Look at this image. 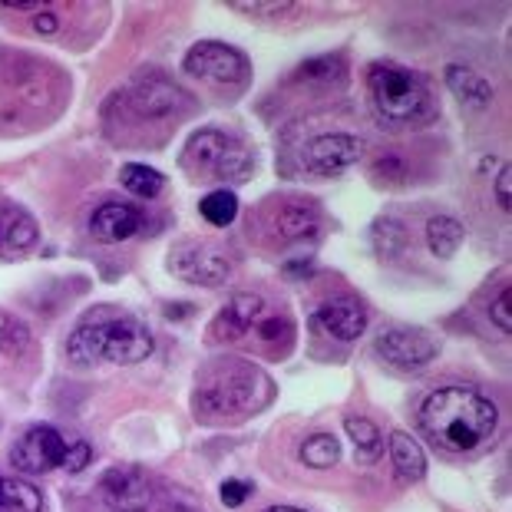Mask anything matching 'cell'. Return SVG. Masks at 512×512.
<instances>
[{"instance_id":"cell-13","label":"cell","mask_w":512,"mask_h":512,"mask_svg":"<svg viewBox=\"0 0 512 512\" xmlns=\"http://www.w3.org/2000/svg\"><path fill=\"white\" fill-rule=\"evenodd\" d=\"M265 314H268V304L261 294H235V298L215 314L209 334L215 341H242V337H248L258 328Z\"/></svg>"},{"instance_id":"cell-30","label":"cell","mask_w":512,"mask_h":512,"mask_svg":"<svg viewBox=\"0 0 512 512\" xmlns=\"http://www.w3.org/2000/svg\"><path fill=\"white\" fill-rule=\"evenodd\" d=\"M489 318H493V324L503 334H512V311H509V288L499 294V298L493 301V311H489Z\"/></svg>"},{"instance_id":"cell-32","label":"cell","mask_w":512,"mask_h":512,"mask_svg":"<svg viewBox=\"0 0 512 512\" xmlns=\"http://www.w3.org/2000/svg\"><path fill=\"white\" fill-rule=\"evenodd\" d=\"M57 27H60V20H57V14H50V10H40L37 14V20H34V30L37 34H57Z\"/></svg>"},{"instance_id":"cell-23","label":"cell","mask_w":512,"mask_h":512,"mask_svg":"<svg viewBox=\"0 0 512 512\" xmlns=\"http://www.w3.org/2000/svg\"><path fill=\"white\" fill-rule=\"evenodd\" d=\"M337 460H341V443L334 433H314L301 443V463L311 470H331Z\"/></svg>"},{"instance_id":"cell-27","label":"cell","mask_w":512,"mask_h":512,"mask_svg":"<svg viewBox=\"0 0 512 512\" xmlns=\"http://www.w3.org/2000/svg\"><path fill=\"white\" fill-rule=\"evenodd\" d=\"M232 10H238V14H248V17H288V14H298V4H291V0H255V4H245V0H232L228 4Z\"/></svg>"},{"instance_id":"cell-7","label":"cell","mask_w":512,"mask_h":512,"mask_svg":"<svg viewBox=\"0 0 512 512\" xmlns=\"http://www.w3.org/2000/svg\"><path fill=\"white\" fill-rule=\"evenodd\" d=\"M169 271L185 285L219 288L232 278V255L219 242H202V238H185L172 245Z\"/></svg>"},{"instance_id":"cell-11","label":"cell","mask_w":512,"mask_h":512,"mask_svg":"<svg viewBox=\"0 0 512 512\" xmlns=\"http://www.w3.org/2000/svg\"><path fill=\"white\" fill-rule=\"evenodd\" d=\"M364 156V143L351 133H324L304 146V169L314 176H341Z\"/></svg>"},{"instance_id":"cell-17","label":"cell","mask_w":512,"mask_h":512,"mask_svg":"<svg viewBox=\"0 0 512 512\" xmlns=\"http://www.w3.org/2000/svg\"><path fill=\"white\" fill-rule=\"evenodd\" d=\"M446 86L453 90L456 100L466 106H476V110H483V106L493 103V83H489L483 73L460 67V63H450V67H446Z\"/></svg>"},{"instance_id":"cell-4","label":"cell","mask_w":512,"mask_h":512,"mask_svg":"<svg viewBox=\"0 0 512 512\" xmlns=\"http://www.w3.org/2000/svg\"><path fill=\"white\" fill-rule=\"evenodd\" d=\"M367 93L377 119L387 126H420L437 113L430 86L400 63H374L367 70Z\"/></svg>"},{"instance_id":"cell-15","label":"cell","mask_w":512,"mask_h":512,"mask_svg":"<svg viewBox=\"0 0 512 512\" xmlns=\"http://www.w3.org/2000/svg\"><path fill=\"white\" fill-rule=\"evenodd\" d=\"M37 245V222L20 205L0 202V261H14Z\"/></svg>"},{"instance_id":"cell-1","label":"cell","mask_w":512,"mask_h":512,"mask_svg":"<svg viewBox=\"0 0 512 512\" xmlns=\"http://www.w3.org/2000/svg\"><path fill=\"white\" fill-rule=\"evenodd\" d=\"M275 400V380L252 361L222 357L195 377L192 410L202 423H235L255 417Z\"/></svg>"},{"instance_id":"cell-25","label":"cell","mask_w":512,"mask_h":512,"mask_svg":"<svg viewBox=\"0 0 512 512\" xmlns=\"http://www.w3.org/2000/svg\"><path fill=\"white\" fill-rule=\"evenodd\" d=\"M199 212H202V219L209 222V225H215V228L232 225L238 219V199H235V192H228V189L209 192L199 202Z\"/></svg>"},{"instance_id":"cell-5","label":"cell","mask_w":512,"mask_h":512,"mask_svg":"<svg viewBox=\"0 0 512 512\" xmlns=\"http://www.w3.org/2000/svg\"><path fill=\"white\" fill-rule=\"evenodd\" d=\"M182 169L199 182H248L255 159L242 139L222 129H199L182 149Z\"/></svg>"},{"instance_id":"cell-8","label":"cell","mask_w":512,"mask_h":512,"mask_svg":"<svg viewBox=\"0 0 512 512\" xmlns=\"http://www.w3.org/2000/svg\"><path fill=\"white\" fill-rule=\"evenodd\" d=\"M185 73L199 76V80L212 83V86H228V90H238V86L248 83V57L238 47H228L222 40H202L185 53L182 60Z\"/></svg>"},{"instance_id":"cell-20","label":"cell","mask_w":512,"mask_h":512,"mask_svg":"<svg viewBox=\"0 0 512 512\" xmlns=\"http://www.w3.org/2000/svg\"><path fill=\"white\" fill-rule=\"evenodd\" d=\"M344 430H347V437H351V443H354L357 463L374 466L380 456H384V437H380V430L370 420H364V417H344Z\"/></svg>"},{"instance_id":"cell-10","label":"cell","mask_w":512,"mask_h":512,"mask_svg":"<svg viewBox=\"0 0 512 512\" xmlns=\"http://www.w3.org/2000/svg\"><path fill=\"white\" fill-rule=\"evenodd\" d=\"M377 354L400 370H420L440 354V344L430 331L394 324V328H384L377 334Z\"/></svg>"},{"instance_id":"cell-24","label":"cell","mask_w":512,"mask_h":512,"mask_svg":"<svg viewBox=\"0 0 512 512\" xmlns=\"http://www.w3.org/2000/svg\"><path fill=\"white\" fill-rule=\"evenodd\" d=\"M119 179H123L126 189L133 195H139V199H156V195L162 192V185H166L162 172L143 166V162H126V166L119 169Z\"/></svg>"},{"instance_id":"cell-9","label":"cell","mask_w":512,"mask_h":512,"mask_svg":"<svg viewBox=\"0 0 512 512\" xmlns=\"http://www.w3.org/2000/svg\"><path fill=\"white\" fill-rule=\"evenodd\" d=\"M123 106L129 113H136L143 123H152V119L179 116L185 106H189V96H185L172 80H166V76H159V73L149 76L146 73V76H139V80H133L126 86Z\"/></svg>"},{"instance_id":"cell-31","label":"cell","mask_w":512,"mask_h":512,"mask_svg":"<svg viewBox=\"0 0 512 512\" xmlns=\"http://www.w3.org/2000/svg\"><path fill=\"white\" fill-rule=\"evenodd\" d=\"M496 202L503 212L512 209V169L509 166L499 169V176H496Z\"/></svg>"},{"instance_id":"cell-19","label":"cell","mask_w":512,"mask_h":512,"mask_svg":"<svg viewBox=\"0 0 512 512\" xmlns=\"http://www.w3.org/2000/svg\"><path fill=\"white\" fill-rule=\"evenodd\" d=\"M390 460H394V470L400 479L407 483H417V479L427 476V453L420 450V443L407 437V433H390Z\"/></svg>"},{"instance_id":"cell-33","label":"cell","mask_w":512,"mask_h":512,"mask_svg":"<svg viewBox=\"0 0 512 512\" xmlns=\"http://www.w3.org/2000/svg\"><path fill=\"white\" fill-rule=\"evenodd\" d=\"M265 512H304V509H294V506H271Z\"/></svg>"},{"instance_id":"cell-6","label":"cell","mask_w":512,"mask_h":512,"mask_svg":"<svg viewBox=\"0 0 512 512\" xmlns=\"http://www.w3.org/2000/svg\"><path fill=\"white\" fill-rule=\"evenodd\" d=\"M90 460H93L90 443L67 437L63 430L50 427V423L30 427L24 437L17 440L14 450H10V463H14L20 473H30V476H43L53 470L80 473Z\"/></svg>"},{"instance_id":"cell-14","label":"cell","mask_w":512,"mask_h":512,"mask_svg":"<svg viewBox=\"0 0 512 512\" xmlns=\"http://www.w3.org/2000/svg\"><path fill=\"white\" fill-rule=\"evenodd\" d=\"M139 228H143V212L126 202H103L100 209L90 215V235L103 245L129 242Z\"/></svg>"},{"instance_id":"cell-16","label":"cell","mask_w":512,"mask_h":512,"mask_svg":"<svg viewBox=\"0 0 512 512\" xmlns=\"http://www.w3.org/2000/svg\"><path fill=\"white\" fill-rule=\"evenodd\" d=\"M314 324L334 341H357L367 328V314L354 298H334L314 311Z\"/></svg>"},{"instance_id":"cell-3","label":"cell","mask_w":512,"mask_h":512,"mask_svg":"<svg viewBox=\"0 0 512 512\" xmlns=\"http://www.w3.org/2000/svg\"><path fill=\"white\" fill-rule=\"evenodd\" d=\"M152 331L133 314L119 311V308H96L76 324V331L70 334L67 354L73 364L93 367V364H116L129 367L146 361L152 354Z\"/></svg>"},{"instance_id":"cell-12","label":"cell","mask_w":512,"mask_h":512,"mask_svg":"<svg viewBox=\"0 0 512 512\" xmlns=\"http://www.w3.org/2000/svg\"><path fill=\"white\" fill-rule=\"evenodd\" d=\"M100 496L116 512H146L152 506V483L139 466H113L100 479Z\"/></svg>"},{"instance_id":"cell-18","label":"cell","mask_w":512,"mask_h":512,"mask_svg":"<svg viewBox=\"0 0 512 512\" xmlns=\"http://www.w3.org/2000/svg\"><path fill=\"white\" fill-rule=\"evenodd\" d=\"M321 228V215L311 202H294L288 209L278 212L275 232L281 235V242H301V238H314Z\"/></svg>"},{"instance_id":"cell-22","label":"cell","mask_w":512,"mask_h":512,"mask_svg":"<svg viewBox=\"0 0 512 512\" xmlns=\"http://www.w3.org/2000/svg\"><path fill=\"white\" fill-rule=\"evenodd\" d=\"M427 245L437 258H453L463 245V225L450 215H433L427 222Z\"/></svg>"},{"instance_id":"cell-28","label":"cell","mask_w":512,"mask_h":512,"mask_svg":"<svg viewBox=\"0 0 512 512\" xmlns=\"http://www.w3.org/2000/svg\"><path fill=\"white\" fill-rule=\"evenodd\" d=\"M407 242V235H403V225L394 222V219H380L374 225V245H377V252L380 255H397L400 252V245Z\"/></svg>"},{"instance_id":"cell-26","label":"cell","mask_w":512,"mask_h":512,"mask_svg":"<svg viewBox=\"0 0 512 512\" xmlns=\"http://www.w3.org/2000/svg\"><path fill=\"white\" fill-rule=\"evenodd\" d=\"M344 76V60L341 57H318V60H308L301 63L294 80L298 83H334Z\"/></svg>"},{"instance_id":"cell-29","label":"cell","mask_w":512,"mask_h":512,"mask_svg":"<svg viewBox=\"0 0 512 512\" xmlns=\"http://www.w3.org/2000/svg\"><path fill=\"white\" fill-rule=\"evenodd\" d=\"M219 493H222V503L228 509H238L248 496H252V483H248V479H225Z\"/></svg>"},{"instance_id":"cell-2","label":"cell","mask_w":512,"mask_h":512,"mask_svg":"<svg viewBox=\"0 0 512 512\" xmlns=\"http://www.w3.org/2000/svg\"><path fill=\"white\" fill-rule=\"evenodd\" d=\"M496 403L473 387H440L420 403V430L446 453H473L496 437Z\"/></svg>"},{"instance_id":"cell-21","label":"cell","mask_w":512,"mask_h":512,"mask_svg":"<svg viewBox=\"0 0 512 512\" xmlns=\"http://www.w3.org/2000/svg\"><path fill=\"white\" fill-rule=\"evenodd\" d=\"M0 512H43V496L20 476H0Z\"/></svg>"}]
</instances>
